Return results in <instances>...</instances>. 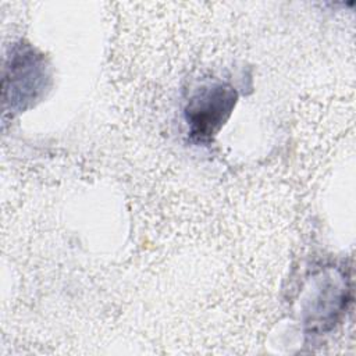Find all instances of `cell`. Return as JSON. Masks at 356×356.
<instances>
[{
	"label": "cell",
	"instance_id": "2",
	"mask_svg": "<svg viewBox=\"0 0 356 356\" xmlns=\"http://www.w3.org/2000/svg\"><path fill=\"white\" fill-rule=\"evenodd\" d=\"M43 58L35 56L31 49L19 50L10 57L4 74V104L8 102L15 107L35 99L36 90L43 85Z\"/></svg>",
	"mask_w": 356,
	"mask_h": 356
},
{
	"label": "cell",
	"instance_id": "1",
	"mask_svg": "<svg viewBox=\"0 0 356 356\" xmlns=\"http://www.w3.org/2000/svg\"><path fill=\"white\" fill-rule=\"evenodd\" d=\"M236 93L231 86L217 83L202 88L186 106V121L193 139L210 140L231 114Z\"/></svg>",
	"mask_w": 356,
	"mask_h": 356
}]
</instances>
